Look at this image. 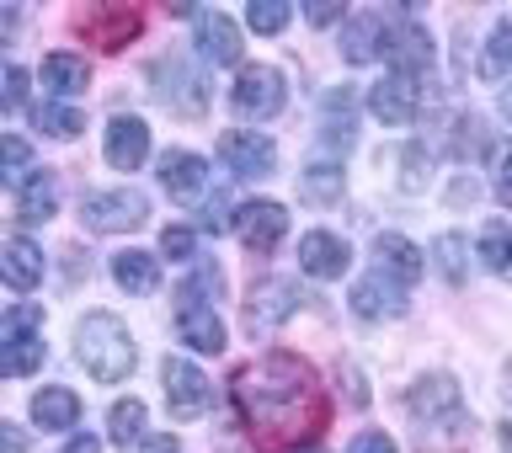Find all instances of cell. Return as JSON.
Here are the masks:
<instances>
[{
  "label": "cell",
  "instance_id": "obj_1",
  "mask_svg": "<svg viewBox=\"0 0 512 453\" xmlns=\"http://www.w3.org/2000/svg\"><path fill=\"white\" fill-rule=\"evenodd\" d=\"M230 400H235L240 422L256 432V443H267V448H278V443L299 448L304 432L320 427V416H326L315 368L294 358V352H267V358L246 363L230 384Z\"/></svg>",
  "mask_w": 512,
  "mask_h": 453
},
{
  "label": "cell",
  "instance_id": "obj_2",
  "mask_svg": "<svg viewBox=\"0 0 512 453\" xmlns=\"http://www.w3.org/2000/svg\"><path fill=\"white\" fill-rule=\"evenodd\" d=\"M75 358L96 384H123L139 363V347H134V336H128V326L112 310H91L75 326Z\"/></svg>",
  "mask_w": 512,
  "mask_h": 453
},
{
  "label": "cell",
  "instance_id": "obj_3",
  "mask_svg": "<svg viewBox=\"0 0 512 453\" xmlns=\"http://www.w3.org/2000/svg\"><path fill=\"white\" fill-rule=\"evenodd\" d=\"M406 411H411V422H416V432H422L427 443H443L438 427H454L459 438H464V400H459L454 374H427V379H416L411 395H406Z\"/></svg>",
  "mask_w": 512,
  "mask_h": 453
},
{
  "label": "cell",
  "instance_id": "obj_4",
  "mask_svg": "<svg viewBox=\"0 0 512 453\" xmlns=\"http://www.w3.org/2000/svg\"><path fill=\"white\" fill-rule=\"evenodd\" d=\"M144 219H150V198H144L139 187L91 192V198L80 203V224H86L91 235H128V230H139Z\"/></svg>",
  "mask_w": 512,
  "mask_h": 453
},
{
  "label": "cell",
  "instance_id": "obj_5",
  "mask_svg": "<svg viewBox=\"0 0 512 453\" xmlns=\"http://www.w3.org/2000/svg\"><path fill=\"white\" fill-rule=\"evenodd\" d=\"M283 102H288V80H283V70H272V64H246L240 80L230 86V107H235V118H246V123L278 118Z\"/></svg>",
  "mask_w": 512,
  "mask_h": 453
},
{
  "label": "cell",
  "instance_id": "obj_6",
  "mask_svg": "<svg viewBox=\"0 0 512 453\" xmlns=\"http://www.w3.org/2000/svg\"><path fill=\"white\" fill-rule=\"evenodd\" d=\"M38 326H43L38 304H16V310L6 315V379H27V374L43 368L48 342L38 336Z\"/></svg>",
  "mask_w": 512,
  "mask_h": 453
},
{
  "label": "cell",
  "instance_id": "obj_7",
  "mask_svg": "<svg viewBox=\"0 0 512 453\" xmlns=\"http://www.w3.org/2000/svg\"><path fill=\"white\" fill-rule=\"evenodd\" d=\"M299 283H288V278H267V283H256L251 288V299H246V331L251 336H272L283 326V320H294L299 315Z\"/></svg>",
  "mask_w": 512,
  "mask_h": 453
},
{
  "label": "cell",
  "instance_id": "obj_8",
  "mask_svg": "<svg viewBox=\"0 0 512 453\" xmlns=\"http://www.w3.org/2000/svg\"><path fill=\"white\" fill-rule=\"evenodd\" d=\"M150 75H155V96H160V102H166L171 112H182V118H198V112L208 107V86H203V75L192 70L187 59L166 54Z\"/></svg>",
  "mask_w": 512,
  "mask_h": 453
},
{
  "label": "cell",
  "instance_id": "obj_9",
  "mask_svg": "<svg viewBox=\"0 0 512 453\" xmlns=\"http://www.w3.org/2000/svg\"><path fill=\"white\" fill-rule=\"evenodd\" d=\"M219 160L230 166V176L251 182V176L278 171V144L267 134H256V128H230V134H219Z\"/></svg>",
  "mask_w": 512,
  "mask_h": 453
},
{
  "label": "cell",
  "instance_id": "obj_10",
  "mask_svg": "<svg viewBox=\"0 0 512 453\" xmlns=\"http://www.w3.org/2000/svg\"><path fill=\"white\" fill-rule=\"evenodd\" d=\"M160 379H166V406L176 422H192V416L208 411V400H214V390H208L203 368L187 363V358H166L160 363Z\"/></svg>",
  "mask_w": 512,
  "mask_h": 453
},
{
  "label": "cell",
  "instance_id": "obj_11",
  "mask_svg": "<svg viewBox=\"0 0 512 453\" xmlns=\"http://www.w3.org/2000/svg\"><path fill=\"white\" fill-rule=\"evenodd\" d=\"M235 235H240V246H246V251L267 256V251L288 235V208H283V203H272V198L240 203V208H235Z\"/></svg>",
  "mask_w": 512,
  "mask_h": 453
},
{
  "label": "cell",
  "instance_id": "obj_12",
  "mask_svg": "<svg viewBox=\"0 0 512 453\" xmlns=\"http://www.w3.org/2000/svg\"><path fill=\"white\" fill-rule=\"evenodd\" d=\"M176 342H187L192 352H224L230 336H224V320L208 299L176 294Z\"/></svg>",
  "mask_w": 512,
  "mask_h": 453
},
{
  "label": "cell",
  "instance_id": "obj_13",
  "mask_svg": "<svg viewBox=\"0 0 512 453\" xmlns=\"http://www.w3.org/2000/svg\"><path fill=\"white\" fill-rule=\"evenodd\" d=\"M368 112H374L379 123H390V128H406L416 112H422V80L390 70L374 91H368Z\"/></svg>",
  "mask_w": 512,
  "mask_h": 453
},
{
  "label": "cell",
  "instance_id": "obj_14",
  "mask_svg": "<svg viewBox=\"0 0 512 453\" xmlns=\"http://www.w3.org/2000/svg\"><path fill=\"white\" fill-rule=\"evenodd\" d=\"M192 43H198V54L208 64H240V54H246L235 16L224 11H192Z\"/></svg>",
  "mask_w": 512,
  "mask_h": 453
},
{
  "label": "cell",
  "instance_id": "obj_15",
  "mask_svg": "<svg viewBox=\"0 0 512 453\" xmlns=\"http://www.w3.org/2000/svg\"><path fill=\"white\" fill-rule=\"evenodd\" d=\"M102 155H107V166H112V171H139L144 160H150V123H144V118H128V112H118V118L107 123Z\"/></svg>",
  "mask_w": 512,
  "mask_h": 453
},
{
  "label": "cell",
  "instance_id": "obj_16",
  "mask_svg": "<svg viewBox=\"0 0 512 453\" xmlns=\"http://www.w3.org/2000/svg\"><path fill=\"white\" fill-rule=\"evenodd\" d=\"M347 304H352V315H358V320H395V315H406V288L374 267L368 278L352 283Z\"/></svg>",
  "mask_w": 512,
  "mask_h": 453
},
{
  "label": "cell",
  "instance_id": "obj_17",
  "mask_svg": "<svg viewBox=\"0 0 512 453\" xmlns=\"http://www.w3.org/2000/svg\"><path fill=\"white\" fill-rule=\"evenodd\" d=\"M299 267H304V278L331 283V278H347L352 251H347V240H342V235H331V230H310V235L299 240Z\"/></svg>",
  "mask_w": 512,
  "mask_h": 453
},
{
  "label": "cell",
  "instance_id": "obj_18",
  "mask_svg": "<svg viewBox=\"0 0 512 453\" xmlns=\"http://www.w3.org/2000/svg\"><path fill=\"white\" fill-rule=\"evenodd\" d=\"M342 59L347 64H374L379 54H390V27H384L379 11H358L342 22Z\"/></svg>",
  "mask_w": 512,
  "mask_h": 453
},
{
  "label": "cell",
  "instance_id": "obj_19",
  "mask_svg": "<svg viewBox=\"0 0 512 453\" xmlns=\"http://www.w3.org/2000/svg\"><path fill=\"white\" fill-rule=\"evenodd\" d=\"M80 27H86V38H91V43H102L107 54H118L123 43H134V38H139L144 16H139L134 6H91L86 16H80Z\"/></svg>",
  "mask_w": 512,
  "mask_h": 453
},
{
  "label": "cell",
  "instance_id": "obj_20",
  "mask_svg": "<svg viewBox=\"0 0 512 453\" xmlns=\"http://www.w3.org/2000/svg\"><path fill=\"white\" fill-rule=\"evenodd\" d=\"M38 80H43L48 102H70V96H80L91 86V64L80 54H70V48H54V54H43Z\"/></svg>",
  "mask_w": 512,
  "mask_h": 453
},
{
  "label": "cell",
  "instance_id": "obj_21",
  "mask_svg": "<svg viewBox=\"0 0 512 453\" xmlns=\"http://www.w3.org/2000/svg\"><path fill=\"white\" fill-rule=\"evenodd\" d=\"M160 187H166L176 203L203 198V192H208V160H203V155H192V150L160 155Z\"/></svg>",
  "mask_w": 512,
  "mask_h": 453
},
{
  "label": "cell",
  "instance_id": "obj_22",
  "mask_svg": "<svg viewBox=\"0 0 512 453\" xmlns=\"http://www.w3.org/2000/svg\"><path fill=\"white\" fill-rule=\"evenodd\" d=\"M374 267L384 272V278H395L400 288H411V283L427 272V256L416 251L406 235H379V240H374Z\"/></svg>",
  "mask_w": 512,
  "mask_h": 453
},
{
  "label": "cell",
  "instance_id": "obj_23",
  "mask_svg": "<svg viewBox=\"0 0 512 453\" xmlns=\"http://www.w3.org/2000/svg\"><path fill=\"white\" fill-rule=\"evenodd\" d=\"M390 70L395 75H411V80H422L432 70V38L416 22H406L400 32H390Z\"/></svg>",
  "mask_w": 512,
  "mask_h": 453
},
{
  "label": "cell",
  "instance_id": "obj_24",
  "mask_svg": "<svg viewBox=\"0 0 512 453\" xmlns=\"http://www.w3.org/2000/svg\"><path fill=\"white\" fill-rule=\"evenodd\" d=\"M32 422H38L43 432H70L80 422V395L75 390H64V384H48V390L32 395Z\"/></svg>",
  "mask_w": 512,
  "mask_h": 453
},
{
  "label": "cell",
  "instance_id": "obj_25",
  "mask_svg": "<svg viewBox=\"0 0 512 453\" xmlns=\"http://www.w3.org/2000/svg\"><path fill=\"white\" fill-rule=\"evenodd\" d=\"M112 278H118V288L134 299L155 294L160 288V256L155 251H118L112 256Z\"/></svg>",
  "mask_w": 512,
  "mask_h": 453
},
{
  "label": "cell",
  "instance_id": "obj_26",
  "mask_svg": "<svg viewBox=\"0 0 512 453\" xmlns=\"http://www.w3.org/2000/svg\"><path fill=\"white\" fill-rule=\"evenodd\" d=\"M320 139L331 150H352V139H358V102H352V91L326 96V107H320Z\"/></svg>",
  "mask_w": 512,
  "mask_h": 453
},
{
  "label": "cell",
  "instance_id": "obj_27",
  "mask_svg": "<svg viewBox=\"0 0 512 453\" xmlns=\"http://www.w3.org/2000/svg\"><path fill=\"white\" fill-rule=\"evenodd\" d=\"M54 208H59V182H54V171H32L27 182L16 187V219H22V224L54 219Z\"/></svg>",
  "mask_w": 512,
  "mask_h": 453
},
{
  "label": "cell",
  "instance_id": "obj_28",
  "mask_svg": "<svg viewBox=\"0 0 512 453\" xmlns=\"http://www.w3.org/2000/svg\"><path fill=\"white\" fill-rule=\"evenodd\" d=\"M43 267H48L43 251L32 246L27 235H11L6 240V283L16 288V294H32V288L43 283Z\"/></svg>",
  "mask_w": 512,
  "mask_h": 453
},
{
  "label": "cell",
  "instance_id": "obj_29",
  "mask_svg": "<svg viewBox=\"0 0 512 453\" xmlns=\"http://www.w3.org/2000/svg\"><path fill=\"white\" fill-rule=\"evenodd\" d=\"M299 192H304V203H336L347 192V171L336 166V160H315V166H304V176H299Z\"/></svg>",
  "mask_w": 512,
  "mask_h": 453
},
{
  "label": "cell",
  "instance_id": "obj_30",
  "mask_svg": "<svg viewBox=\"0 0 512 453\" xmlns=\"http://www.w3.org/2000/svg\"><path fill=\"white\" fill-rule=\"evenodd\" d=\"M432 267L443 272V283L464 288V278H470V240H464L459 230H448L432 240Z\"/></svg>",
  "mask_w": 512,
  "mask_h": 453
},
{
  "label": "cell",
  "instance_id": "obj_31",
  "mask_svg": "<svg viewBox=\"0 0 512 453\" xmlns=\"http://www.w3.org/2000/svg\"><path fill=\"white\" fill-rule=\"evenodd\" d=\"M144 422H150V411H144V400H118V406L107 411V438L118 443V448H134L144 443Z\"/></svg>",
  "mask_w": 512,
  "mask_h": 453
},
{
  "label": "cell",
  "instance_id": "obj_32",
  "mask_svg": "<svg viewBox=\"0 0 512 453\" xmlns=\"http://www.w3.org/2000/svg\"><path fill=\"white\" fill-rule=\"evenodd\" d=\"M480 75H486V80L512 75V16H502V22L491 27L486 48H480Z\"/></svg>",
  "mask_w": 512,
  "mask_h": 453
},
{
  "label": "cell",
  "instance_id": "obj_33",
  "mask_svg": "<svg viewBox=\"0 0 512 453\" xmlns=\"http://www.w3.org/2000/svg\"><path fill=\"white\" fill-rule=\"evenodd\" d=\"M475 251H480V262H486V272H496V278H512V230H507V224H486Z\"/></svg>",
  "mask_w": 512,
  "mask_h": 453
},
{
  "label": "cell",
  "instance_id": "obj_34",
  "mask_svg": "<svg viewBox=\"0 0 512 453\" xmlns=\"http://www.w3.org/2000/svg\"><path fill=\"white\" fill-rule=\"evenodd\" d=\"M32 123H38V134H48V139H80V128H86V118L64 102H43L32 112Z\"/></svg>",
  "mask_w": 512,
  "mask_h": 453
},
{
  "label": "cell",
  "instance_id": "obj_35",
  "mask_svg": "<svg viewBox=\"0 0 512 453\" xmlns=\"http://www.w3.org/2000/svg\"><path fill=\"white\" fill-rule=\"evenodd\" d=\"M288 16H294V11H288L283 0H251V6H246V27H251V32H267V38H272V32L288 27Z\"/></svg>",
  "mask_w": 512,
  "mask_h": 453
},
{
  "label": "cell",
  "instance_id": "obj_36",
  "mask_svg": "<svg viewBox=\"0 0 512 453\" xmlns=\"http://www.w3.org/2000/svg\"><path fill=\"white\" fill-rule=\"evenodd\" d=\"M160 256H171V262H192V256H198V235H192L187 224H166V230H160Z\"/></svg>",
  "mask_w": 512,
  "mask_h": 453
},
{
  "label": "cell",
  "instance_id": "obj_37",
  "mask_svg": "<svg viewBox=\"0 0 512 453\" xmlns=\"http://www.w3.org/2000/svg\"><path fill=\"white\" fill-rule=\"evenodd\" d=\"M0 160H6V176L16 187L32 176V166H27V139H16V134H6V150H0Z\"/></svg>",
  "mask_w": 512,
  "mask_h": 453
},
{
  "label": "cell",
  "instance_id": "obj_38",
  "mask_svg": "<svg viewBox=\"0 0 512 453\" xmlns=\"http://www.w3.org/2000/svg\"><path fill=\"white\" fill-rule=\"evenodd\" d=\"M400 160H406V171H400V187H406V192H416V187H427V144H406V155H400Z\"/></svg>",
  "mask_w": 512,
  "mask_h": 453
},
{
  "label": "cell",
  "instance_id": "obj_39",
  "mask_svg": "<svg viewBox=\"0 0 512 453\" xmlns=\"http://www.w3.org/2000/svg\"><path fill=\"white\" fill-rule=\"evenodd\" d=\"M198 224H203V230H235V214H230V198H224V192H219V198H203V214H198Z\"/></svg>",
  "mask_w": 512,
  "mask_h": 453
},
{
  "label": "cell",
  "instance_id": "obj_40",
  "mask_svg": "<svg viewBox=\"0 0 512 453\" xmlns=\"http://www.w3.org/2000/svg\"><path fill=\"white\" fill-rule=\"evenodd\" d=\"M0 96H6V107H11V112L27 102V70H22V64H6V80H0Z\"/></svg>",
  "mask_w": 512,
  "mask_h": 453
},
{
  "label": "cell",
  "instance_id": "obj_41",
  "mask_svg": "<svg viewBox=\"0 0 512 453\" xmlns=\"http://www.w3.org/2000/svg\"><path fill=\"white\" fill-rule=\"evenodd\" d=\"M347 453H400L390 432H358V438L347 443Z\"/></svg>",
  "mask_w": 512,
  "mask_h": 453
},
{
  "label": "cell",
  "instance_id": "obj_42",
  "mask_svg": "<svg viewBox=\"0 0 512 453\" xmlns=\"http://www.w3.org/2000/svg\"><path fill=\"white\" fill-rule=\"evenodd\" d=\"M496 203L502 208H512V150H502V160H496Z\"/></svg>",
  "mask_w": 512,
  "mask_h": 453
},
{
  "label": "cell",
  "instance_id": "obj_43",
  "mask_svg": "<svg viewBox=\"0 0 512 453\" xmlns=\"http://www.w3.org/2000/svg\"><path fill=\"white\" fill-rule=\"evenodd\" d=\"M59 453H102V438H91V432H75V438L64 443Z\"/></svg>",
  "mask_w": 512,
  "mask_h": 453
},
{
  "label": "cell",
  "instance_id": "obj_44",
  "mask_svg": "<svg viewBox=\"0 0 512 453\" xmlns=\"http://www.w3.org/2000/svg\"><path fill=\"white\" fill-rule=\"evenodd\" d=\"M139 453H182V443H176L171 432H160V438H144V443H139Z\"/></svg>",
  "mask_w": 512,
  "mask_h": 453
},
{
  "label": "cell",
  "instance_id": "obj_45",
  "mask_svg": "<svg viewBox=\"0 0 512 453\" xmlns=\"http://www.w3.org/2000/svg\"><path fill=\"white\" fill-rule=\"evenodd\" d=\"M336 16H347V11H342V6H315V11H310V22L326 27V22H336Z\"/></svg>",
  "mask_w": 512,
  "mask_h": 453
},
{
  "label": "cell",
  "instance_id": "obj_46",
  "mask_svg": "<svg viewBox=\"0 0 512 453\" xmlns=\"http://www.w3.org/2000/svg\"><path fill=\"white\" fill-rule=\"evenodd\" d=\"M6 453H27V438H22V432H16L11 422H6Z\"/></svg>",
  "mask_w": 512,
  "mask_h": 453
},
{
  "label": "cell",
  "instance_id": "obj_47",
  "mask_svg": "<svg viewBox=\"0 0 512 453\" xmlns=\"http://www.w3.org/2000/svg\"><path fill=\"white\" fill-rule=\"evenodd\" d=\"M496 112H502V118L512 123V86H502V96H496Z\"/></svg>",
  "mask_w": 512,
  "mask_h": 453
},
{
  "label": "cell",
  "instance_id": "obj_48",
  "mask_svg": "<svg viewBox=\"0 0 512 453\" xmlns=\"http://www.w3.org/2000/svg\"><path fill=\"white\" fill-rule=\"evenodd\" d=\"M502 395L512 400V358H507V368H502Z\"/></svg>",
  "mask_w": 512,
  "mask_h": 453
},
{
  "label": "cell",
  "instance_id": "obj_49",
  "mask_svg": "<svg viewBox=\"0 0 512 453\" xmlns=\"http://www.w3.org/2000/svg\"><path fill=\"white\" fill-rule=\"evenodd\" d=\"M288 453H326L320 443H299V448H288Z\"/></svg>",
  "mask_w": 512,
  "mask_h": 453
}]
</instances>
